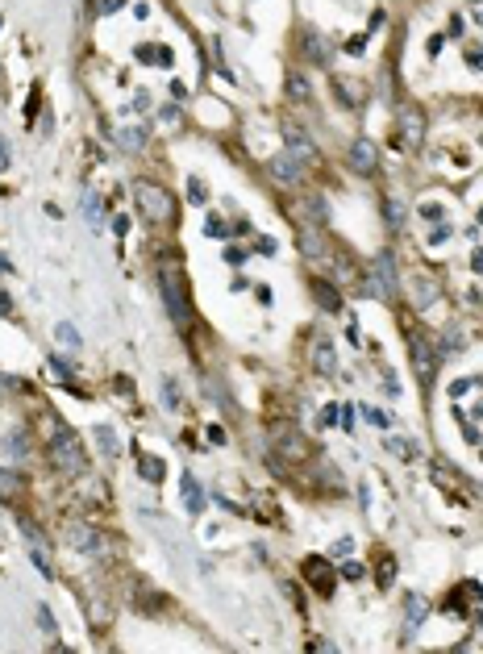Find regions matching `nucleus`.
Returning a JSON list of instances; mask_svg holds the SVG:
<instances>
[{
  "mask_svg": "<svg viewBox=\"0 0 483 654\" xmlns=\"http://www.w3.org/2000/svg\"><path fill=\"white\" fill-rule=\"evenodd\" d=\"M50 429H54V438H50V463L63 471V475H71V479H80V475H88V450L80 446V438L71 433V429H63L59 421H50Z\"/></svg>",
  "mask_w": 483,
  "mask_h": 654,
  "instance_id": "nucleus-1",
  "label": "nucleus"
},
{
  "mask_svg": "<svg viewBox=\"0 0 483 654\" xmlns=\"http://www.w3.org/2000/svg\"><path fill=\"white\" fill-rule=\"evenodd\" d=\"M133 204L154 226H171L176 221V196L163 184H154V180H133Z\"/></svg>",
  "mask_w": 483,
  "mask_h": 654,
  "instance_id": "nucleus-2",
  "label": "nucleus"
},
{
  "mask_svg": "<svg viewBox=\"0 0 483 654\" xmlns=\"http://www.w3.org/2000/svg\"><path fill=\"white\" fill-rule=\"evenodd\" d=\"M159 288H163L167 317H171L179 329H188V326H192V296H188L183 271H179L176 263H163V267H159Z\"/></svg>",
  "mask_w": 483,
  "mask_h": 654,
  "instance_id": "nucleus-3",
  "label": "nucleus"
},
{
  "mask_svg": "<svg viewBox=\"0 0 483 654\" xmlns=\"http://www.w3.org/2000/svg\"><path fill=\"white\" fill-rule=\"evenodd\" d=\"M271 446H275V455L288 459V463L308 459V438L300 433V425H292V421H275V425H271Z\"/></svg>",
  "mask_w": 483,
  "mask_h": 654,
  "instance_id": "nucleus-4",
  "label": "nucleus"
},
{
  "mask_svg": "<svg viewBox=\"0 0 483 654\" xmlns=\"http://www.w3.org/2000/svg\"><path fill=\"white\" fill-rule=\"evenodd\" d=\"M67 542H71V550H84V555H92V559H104V555L113 550L109 533L92 529V525H84V521H71V525H67Z\"/></svg>",
  "mask_w": 483,
  "mask_h": 654,
  "instance_id": "nucleus-5",
  "label": "nucleus"
},
{
  "mask_svg": "<svg viewBox=\"0 0 483 654\" xmlns=\"http://www.w3.org/2000/svg\"><path fill=\"white\" fill-rule=\"evenodd\" d=\"M408 359H412V375H417V383H434V371H438V354H434V346L425 342V333H408Z\"/></svg>",
  "mask_w": 483,
  "mask_h": 654,
  "instance_id": "nucleus-6",
  "label": "nucleus"
},
{
  "mask_svg": "<svg viewBox=\"0 0 483 654\" xmlns=\"http://www.w3.org/2000/svg\"><path fill=\"white\" fill-rule=\"evenodd\" d=\"M346 163H350L354 175H375L379 171V150L371 138H354L350 150H346Z\"/></svg>",
  "mask_w": 483,
  "mask_h": 654,
  "instance_id": "nucleus-7",
  "label": "nucleus"
},
{
  "mask_svg": "<svg viewBox=\"0 0 483 654\" xmlns=\"http://www.w3.org/2000/svg\"><path fill=\"white\" fill-rule=\"evenodd\" d=\"M400 142L408 150H421V142H425V113L417 104H404L400 109Z\"/></svg>",
  "mask_w": 483,
  "mask_h": 654,
  "instance_id": "nucleus-8",
  "label": "nucleus"
},
{
  "mask_svg": "<svg viewBox=\"0 0 483 654\" xmlns=\"http://www.w3.org/2000/svg\"><path fill=\"white\" fill-rule=\"evenodd\" d=\"M283 142H288V154H292L300 167H312V163H317V146H312V138H308L305 130L283 125Z\"/></svg>",
  "mask_w": 483,
  "mask_h": 654,
  "instance_id": "nucleus-9",
  "label": "nucleus"
},
{
  "mask_svg": "<svg viewBox=\"0 0 483 654\" xmlns=\"http://www.w3.org/2000/svg\"><path fill=\"white\" fill-rule=\"evenodd\" d=\"M267 175H271L275 184H283V187H296L305 180V167H300L292 154H275V159L267 163Z\"/></svg>",
  "mask_w": 483,
  "mask_h": 654,
  "instance_id": "nucleus-10",
  "label": "nucleus"
},
{
  "mask_svg": "<svg viewBox=\"0 0 483 654\" xmlns=\"http://www.w3.org/2000/svg\"><path fill=\"white\" fill-rule=\"evenodd\" d=\"M308 359H312V371H317V375H325V379H329V375H338V350H334V342H329L325 333H317V342H312V354H308Z\"/></svg>",
  "mask_w": 483,
  "mask_h": 654,
  "instance_id": "nucleus-11",
  "label": "nucleus"
},
{
  "mask_svg": "<svg viewBox=\"0 0 483 654\" xmlns=\"http://www.w3.org/2000/svg\"><path fill=\"white\" fill-rule=\"evenodd\" d=\"M25 455H30V438L17 429V433H8V438H0V467H21L25 463Z\"/></svg>",
  "mask_w": 483,
  "mask_h": 654,
  "instance_id": "nucleus-12",
  "label": "nucleus"
},
{
  "mask_svg": "<svg viewBox=\"0 0 483 654\" xmlns=\"http://www.w3.org/2000/svg\"><path fill=\"white\" fill-rule=\"evenodd\" d=\"M305 579L321 596H334V571H329V562L321 559V555H308L305 559Z\"/></svg>",
  "mask_w": 483,
  "mask_h": 654,
  "instance_id": "nucleus-13",
  "label": "nucleus"
},
{
  "mask_svg": "<svg viewBox=\"0 0 483 654\" xmlns=\"http://www.w3.org/2000/svg\"><path fill=\"white\" fill-rule=\"evenodd\" d=\"M179 496H183V509H188L192 517H200V513H204V505H209V500H204V488L196 483V475H192V471H183V475H179Z\"/></svg>",
  "mask_w": 483,
  "mask_h": 654,
  "instance_id": "nucleus-14",
  "label": "nucleus"
},
{
  "mask_svg": "<svg viewBox=\"0 0 483 654\" xmlns=\"http://www.w3.org/2000/svg\"><path fill=\"white\" fill-rule=\"evenodd\" d=\"M375 280L384 283V292H388V300H392L396 288H400V271H396L392 250H379V254H375Z\"/></svg>",
  "mask_w": 483,
  "mask_h": 654,
  "instance_id": "nucleus-15",
  "label": "nucleus"
},
{
  "mask_svg": "<svg viewBox=\"0 0 483 654\" xmlns=\"http://www.w3.org/2000/svg\"><path fill=\"white\" fill-rule=\"evenodd\" d=\"M308 288H312V296H317V304H321L325 313H342V292H338L334 283H325V280H308Z\"/></svg>",
  "mask_w": 483,
  "mask_h": 654,
  "instance_id": "nucleus-16",
  "label": "nucleus"
},
{
  "mask_svg": "<svg viewBox=\"0 0 483 654\" xmlns=\"http://www.w3.org/2000/svg\"><path fill=\"white\" fill-rule=\"evenodd\" d=\"M137 475H142L146 483H163L167 467H163V459H154V455H137Z\"/></svg>",
  "mask_w": 483,
  "mask_h": 654,
  "instance_id": "nucleus-17",
  "label": "nucleus"
},
{
  "mask_svg": "<svg viewBox=\"0 0 483 654\" xmlns=\"http://www.w3.org/2000/svg\"><path fill=\"white\" fill-rule=\"evenodd\" d=\"M425 612H429V605H425L421 596H408V612H404V634H417V625L425 621Z\"/></svg>",
  "mask_w": 483,
  "mask_h": 654,
  "instance_id": "nucleus-18",
  "label": "nucleus"
},
{
  "mask_svg": "<svg viewBox=\"0 0 483 654\" xmlns=\"http://www.w3.org/2000/svg\"><path fill=\"white\" fill-rule=\"evenodd\" d=\"M288 96L292 100H312V84L305 71H288Z\"/></svg>",
  "mask_w": 483,
  "mask_h": 654,
  "instance_id": "nucleus-19",
  "label": "nucleus"
},
{
  "mask_svg": "<svg viewBox=\"0 0 483 654\" xmlns=\"http://www.w3.org/2000/svg\"><path fill=\"white\" fill-rule=\"evenodd\" d=\"M300 47H305V54L317 63V67H325V63H329V47H325L317 34H305V42H300Z\"/></svg>",
  "mask_w": 483,
  "mask_h": 654,
  "instance_id": "nucleus-20",
  "label": "nucleus"
},
{
  "mask_svg": "<svg viewBox=\"0 0 483 654\" xmlns=\"http://www.w3.org/2000/svg\"><path fill=\"white\" fill-rule=\"evenodd\" d=\"M142 146H146V125H130V130H121V150L137 154Z\"/></svg>",
  "mask_w": 483,
  "mask_h": 654,
  "instance_id": "nucleus-21",
  "label": "nucleus"
},
{
  "mask_svg": "<svg viewBox=\"0 0 483 654\" xmlns=\"http://www.w3.org/2000/svg\"><path fill=\"white\" fill-rule=\"evenodd\" d=\"M96 442H100V450H104L109 459H113V455H121V442H117V433H113L109 425H100V429H96Z\"/></svg>",
  "mask_w": 483,
  "mask_h": 654,
  "instance_id": "nucleus-22",
  "label": "nucleus"
},
{
  "mask_svg": "<svg viewBox=\"0 0 483 654\" xmlns=\"http://www.w3.org/2000/svg\"><path fill=\"white\" fill-rule=\"evenodd\" d=\"M17 492H21V479L13 475V467H0V500H8Z\"/></svg>",
  "mask_w": 483,
  "mask_h": 654,
  "instance_id": "nucleus-23",
  "label": "nucleus"
},
{
  "mask_svg": "<svg viewBox=\"0 0 483 654\" xmlns=\"http://www.w3.org/2000/svg\"><path fill=\"white\" fill-rule=\"evenodd\" d=\"M54 338H59V342H63L67 350H80V329L71 326V321H63V326L54 329Z\"/></svg>",
  "mask_w": 483,
  "mask_h": 654,
  "instance_id": "nucleus-24",
  "label": "nucleus"
},
{
  "mask_svg": "<svg viewBox=\"0 0 483 654\" xmlns=\"http://www.w3.org/2000/svg\"><path fill=\"white\" fill-rule=\"evenodd\" d=\"M137 58H146V63H163V67H167V63H171V50H163V47H142V50H137Z\"/></svg>",
  "mask_w": 483,
  "mask_h": 654,
  "instance_id": "nucleus-25",
  "label": "nucleus"
},
{
  "mask_svg": "<svg viewBox=\"0 0 483 654\" xmlns=\"http://www.w3.org/2000/svg\"><path fill=\"white\" fill-rule=\"evenodd\" d=\"M84 217H88L92 226H100V196H96V192L84 196Z\"/></svg>",
  "mask_w": 483,
  "mask_h": 654,
  "instance_id": "nucleus-26",
  "label": "nucleus"
},
{
  "mask_svg": "<svg viewBox=\"0 0 483 654\" xmlns=\"http://www.w3.org/2000/svg\"><path fill=\"white\" fill-rule=\"evenodd\" d=\"M384 217H388V226H392V230H400V226H404V217H400V200H392V196L384 200Z\"/></svg>",
  "mask_w": 483,
  "mask_h": 654,
  "instance_id": "nucleus-27",
  "label": "nucleus"
},
{
  "mask_svg": "<svg viewBox=\"0 0 483 654\" xmlns=\"http://www.w3.org/2000/svg\"><path fill=\"white\" fill-rule=\"evenodd\" d=\"M30 555H34V567L42 571V579H50V575H54V562H50V555H46V550H38V546H34Z\"/></svg>",
  "mask_w": 483,
  "mask_h": 654,
  "instance_id": "nucleus-28",
  "label": "nucleus"
},
{
  "mask_svg": "<svg viewBox=\"0 0 483 654\" xmlns=\"http://www.w3.org/2000/svg\"><path fill=\"white\" fill-rule=\"evenodd\" d=\"M300 250H305V254H321V234H317V230H305V237H300Z\"/></svg>",
  "mask_w": 483,
  "mask_h": 654,
  "instance_id": "nucleus-29",
  "label": "nucleus"
},
{
  "mask_svg": "<svg viewBox=\"0 0 483 654\" xmlns=\"http://www.w3.org/2000/svg\"><path fill=\"white\" fill-rule=\"evenodd\" d=\"M388 446H392L396 455H404V459H412V455H417V442H404V438H388Z\"/></svg>",
  "mask_w": 483,
  "mask_h": 654,
  "instance_id": "nucleus-30",
  "label": "nucleus"
},
{
  "mask_svg": "<svg viewBox=\"0 0 483 654\" xmlns=\"http://www.w3.org/2000/svg\"><path fill=\"white\" fill-rule=\"evenodd\" d=\"M188 196H192V200H196V204H204V200H209V192H204V184H200V180H196V175H192V180H188Z\"/></svg>",
  "mask_w": 483,
  "mask_h": 654,
  "instance_id": "nucleus-31",
  "label": "nucleus"
},
{
  "mask_svg": "<svg viewBox=\"0 0 483 654\" xmlns=\"http://www.w3.org/2000/svg\"><path fill=\"white\" fill-rule=\"evenodd\" d=\"M50 367H54V375H59V379H63L67 388H75V379H71V367H67L63 359H50Z\"/></svg>",
  "mask_w": 483,
  "mask_h": 654,
  "instance_id": "nucleus-32",
  "label": "nucleus"
},
{
  "mask_svg": "<svg viewBox=\"0 0 483 654\" xmlns=\"http://www.w3.org/2000/svg\"><path fill=\"white\" fill-rule=\"evenodd\" d=\"M163 400H167V409L176 413V409H179V388H171V383H163Z\"/></svg>",
  "mask_w": 483,
  "mask_h": 654,
  "instance_id": "nucleus-33",
  "label": "nucleus"
},
{
  "mask_svg": "<svg viewBox=\"0 0 483 654\" xmlns=\"http://www.w3.org/2000/svg\"><path fill=\"white\" fill-rule=\"evenodd\" d=\"M204 234L225 237V221H221V217H209V221H204Z\"/></svg>",
  "mask_w": 483,
  "mask_h": 654,
  "instance_id": "nucleus-34",
  "label": "nucleus"
},
{
  "mask_svg": "<svg viewBox=\"0 0 483 654\" xmlns=\"http://www.w3.org/2000/svg\"><path fill=\"white\" fill-rule=\"evenodd\" d=\"M362 417L371 421V425H379V429L388 425V413H379V409H362Z\"/></svg>",
  "mask_w": 483,
  "mask_h": 654,
  "instance_id": "nucleus-35",
  "label": "nucleus"
},
{
  "mask_svg": "<svg viewBox=\"0 0 483 654\" xmlns=\"http://www.w3.org/2000/svg\"><path fill=\"white\" fill-rule=\"evenodd\" d=\"M38 625H42V629H46V634H54V617H50V608H38Z\"/></svg>",
  "mask_w": 483,
  "mask_h": 654,
  "instance_id": "nucleus-36",
  "label": "nucleus"
},
{
  "mask_svg": "<svg viewBox=\"0 0 483 654\" xmlns=\"http://www.w3.org/2000/svg\"><path fill=\"white\" fill-rule=\"evenodd\" d=\"M283 592H288V600H292L296 608H305V596H300V588H296V584H283Z\"/></svg>",
  "mask_w": 483,
  "mask_h": 654,
  "instance_id": "nucleus-37",
  "label": "nucleus"
},
{
  "mask_svg": "<svg viewBox=\"0 0 483 654\" xmlns=\"http://www.w3.org/2000/svg\"><path fill=\"white\" fill-rule=\"evenodd\" d=\"M446 237H450V226H446V221H441L438 230H434V234H429V246H441V242H446Z\"/></svg>",
  "mask_w": 483,
  "mask_h": 654,
  "instance_id": "nucleus-38",
  "label": "nucleus"
},
{
  "mask_svg": "<svg viewBox=\"0 0 483 654\" xmlns=\"http://www.w3.org/2000/svg\"><path fill=\"white\" fill-rule=\"evenodd\" d=\"M209 442H213V446H225L229 438H225V429H221V425H209Z\"/></svg>",
  "mask_w": 483,
  "mask_h": 654,
  "instance_id": "nucleus-39",
  "label": "nucleus"
},
{
  "mask_svg": "<svg viewBox=\"0 0 483 654\" xmlns=\"http://www.w3.org/2000/svg\"><path fill=\"white\" fill-rule=\"evenodd\" d=\"M342 575H346V579H362V562H346Z\"/></svg>",
  "mask_w": 483,
  "mask_h": 654,
  "instance_id": "nucleus-40",
  "label": "nucleus"
},
{
  "mask_svg": "<svg viewBox=\"0 0 483 654\" xmlns=\"http://www.w3.org/2000/svg\"><path fill=\"white\" fill-rule=\"evenodd\" d=\"M350 550H354L350 538H338V542H334V555H350Z\"/></svg>",
  "mask_w": 483,
  "mask_h": 654,
  "instance_id": "nucleus-41",
  "label": "nucleus"
},
{
  "mask_svg": "<svg viewBox=\"0 0 483 654\" xmlns=\"http://www.w3.org/2000/svg\"><path fill=\"white\" fill-rule=\"evenodd\" d=\"M392 584V559H384V571H379V588H388Z\"/></svg>",
  "mask_w": 483,
  "mask_h": 654,
  "instance_id": "nucleus-42",
  "label": "nucleus"
},
{
  "mask_svg": "<svg viewBox=\"0 0 483 654\" xmlns=\"http://www.w3.org/2000/svg\"><path fill=\"white\" fill-rule=\"evenodd\" d=\"M121 4H126V0H100V4H96V8H100V13H117V8H121Z\"/></svg>",
  "mask_w": 483,
  "mask_h": 654,
  "instance_id": "nucleus-43",
  "label": "nucleus"
},
{
  "mask_svg": "<svg viewBox=\"0 0 483 654\" xmlns=\"http://www.w3.org/2000/svg\"><path fill=\"white\" fill-rule=\"evenodd\" d=\"M467 63H471V67H483V50L471 47V50H467Z\"/></svg>",
  "mask_w": 483,
  "mask_h": 654,
  "instance_id": "nucleus-44",
  "label": "nucleus"
},
{
  "mask_svg": "<svg viewBox=\"0 0 483 654\" xmlns=\"http://www.w3.org/2000/svg\"><path fill=\"white\" fill-rule=\"evenodd\" d=\"M13 313V300H8V292H0V317H8Z\"/></svg>",
  "mask_w": 483,
  "mask_h": 654,
  "instance_id": "nucleus-45",
  "label": "nucleus"
},
{
  "mask_svg": "<svg viewBox=\"0 0 483 654\" xmlns=\"http://www.w3.org/2000/svg\"><path fill=\"white\" fill-rule=\"evenodd\" d=\"M13 388H17V379L13 375H0V392H13Z\"/></svg>",
  "mask_w": 483,
  "mask_h": 654,
  "instance_id": "nucleus-46",
  "label": "nucleus"
},
{
  "mask_svg": "<svg viewBox=\"0 0 483 654\" xmlns=\"http://www.w3.org/2000/svg\"><path fill=\"white\" fill-rule=\"evenodd\" d=\"M8 167V146H4V138H0V171Z\"/></svg>",
  "mask_w": 483,
  "mask_h": 654,
  "instance_id": "nucleus-47",
  "label": "nucleus"
},
{
  "mask_svg": "<svg viewBox=\"0 0 483 654\" xmlns=\"http://www.w3.org/2000/svg\"><path fill=\"white\" fill-rule=\"evenodd\" d=\"M471 267H475V271H483V250H475V254H471Z\"/></svg>",
  "mask_w": 483,
  "mask_h": 654,
  "instance_id": "nucleus-48",
  "label": "nucleus"
},
{
  "mask_svg": "<svg viewBox=\"0 0 483 654\" xmlns=\"http://www.w3.org/2000/svg\"><path fill=\"white\" fill-rule=\"evenodd\" d=\"M0 271H13V263H8V259H4V254H0Z\"/></svg>",
  "mask_w": 483,
  "mask_h": 654,
  "instance_id": "nucleus-49",
  "label": "nucleus"
},
{
  "mask_svg": "<svg viewBox=\"0 0 483 654\" xmlns=\"http://www.w3.org/2000/svg\"><path fill=\"white\" fill-rule=\"evenodd\" d=\"M475 492H479V496H483V483H479V488H475Z\"/></svg>",
  "mask_w": 483,
  "mask_h": 654,
  "instance_id": "nucleus-50",
  "label": "nucleus"
}]
</instances>
